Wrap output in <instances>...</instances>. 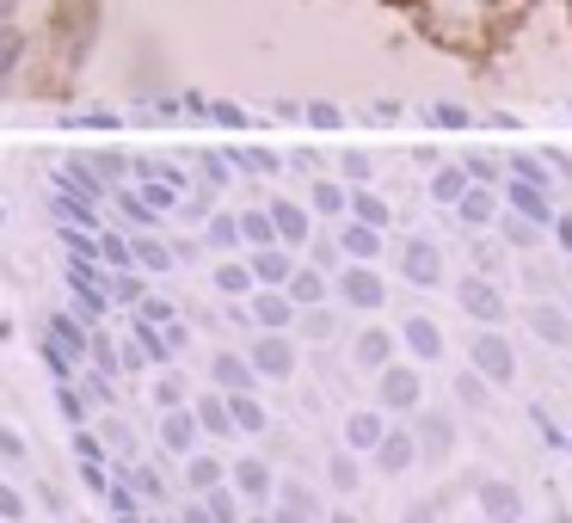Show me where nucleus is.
<instances>
[{
    "label": "nucleus",
    "instance_id": "1",
    "mask_svg": "<svg viewBox=\"0 0 572 523\" xmlns=\"http://www.w3.org/2000/svg\"><path fill=\"white\" fill-rule=\"evenodd\" d=\"M468 370H480L493 389H511V382H518V351H511L505 326H480L474 345H468Z\"/></svg>",
    "mask_w": 572,
    "mask_h": 523
},
{
    "label": "nucleus",
    "instance_id": "2",
    "mask_svg": "<svg viewBox=\"0 0 572 523\" xmlns=\"http://www.w3.org/2000/svg\"><path fill=\"white\" fill-rule=\"evenodd\" d=\"M375 406H382L388 419H394V413L413 419L419 406H425V382H419V363H388L382 376H375Z\"/></svg>",
    "mask_w": 572,
    "mask_h": 523
},
{
    "label": "nucleus",
    "instance_id": "3",
    "mask_svg": "<svg viewBox=\"0 0 572 523\" xmlns=\"http://www.w3.org/2000/svg\"><path fill=\"white\" fill-rule=\"evenodd\" d=\"M455 302H462L480 326H505V290H499L493 278H462L455 283Z\"/></svg>",
    "mask_w": 572,
    "mask_h": 523
},
{
    "label": "nucleus",
    "instance_id": "4",
    "mask_svg": "<svg viewBox=\"0 0 572 523\" xmlns=\"http://www.w3.org/2000/svg\"><path fill=\"white\" fill-rule=\"evenodd\" d=\"M333 290H339V302H345V309H363V314H370V309H382V302H388V283L375 278L370 265H358V259H351V265L339 271V283H333Z\"/></svg>",
    "mask_w": 572,
    "mask_h": 523
},
{
    "label": "nucleus",
    "instance_id": "5",
    "mask_svg": "<svg viewBox=\"0 0 572 523\" xmlns=\"http://www.w3.org/2000/svg\"><path fill=\"white\" fill-rule=\"evenodd\" d=\"M400 278L419 283V290H438L443 283V253L425 241V234H413V241L400 247Z\"/></svg>",
    "mask_w": 572,
    "mask_h": 523
},
{
    "label": "nucleus",
    "instance_id": "6",
    "mask_svg": "<svg viewBox=\"0 0 572 523\" xmlns=\"http://www.w3.org/2000/svg\"><path fill=\"white\" fill-rule=\"evenodd\" d=\"M400 351L413 363H443V326L431 321V314H407V326H400Z\"/></svg>",
    "mask_w": 572,
    "mask_h": 523
},
{
    "label": "nucleus",
    "instance_id": "7",
    "mask_svg": "<svg viewBox=\"0 0 572 523\" xmlns=\"http://www.w3.org/2000/svg\"><path fill=\"white\" fill-rule=\"evenodd\" d=\"M413 437H419V450H425L431 462L455 456V419L438 413V406H419V413H413Z\"/></svg>",
    "mask_w": 572,
    "mask_h": 523
},
{
    "label": "nucleus",
    "instance_id": "8",
    "mask_svg": "<svg viewBox=\"0 0 572 523\" xmlns=\"http://www.w3.org/2000/svg\"><path fill=\"white\" fill-rule=\"evenodd\" d=\"M505 203L523 215V222H535V229H554V203H548V185H530V179H505Z\"/></svg>",
    "mask_w": 572,
    "mask_h": 523
},
{
    "label": "nucleus",
    "instance_id": "9",
    "mask_svg": "<svg viewBox=\"0 0 572 523\" xmlns=\"http://www.w3.org/2000/svg\"><path fill=\"white\" fill-rule=\"evenodd\" d=\"M388 431H394V425H388L382 406H358V413L345 419V450H358V456H375Z\"/></svg>",
    "mask_w": 572,
    "mask_h": 523
},
{
    "label": "nucleus",
    "instance_id": "10",
    "mask_svg": "<svg viewBox=\"0 0 572 523\" xmlns=\"http://www.w3.org/2000/svg\"><path fill=\"white\" fill-rule=\"evenodd\" d=\"M394 351H400V333H388V326H363V333H358V345H351V358H358V370L382 376L388 363H400Z\"/></svg>",
    "mask_w": 572,
    "mask_h": 523
},
{
    "label": "nucleus",
    "instance_id": "11",
    "mask_svg": "<svg viewBox=\"0 0 572 523\" xmlns=\"http://www.w3.org/2000/svg\"><path fill=\"white\" fill-rule=\"evenodd\" d=\"M474 499H480V517L486 523H523V493L511 481H480Z\"/></svg>",
    "mask_w": 572,
    "mask_h": 523
},
{
    "label": "nucleus",
    "instance_id": "12",
    "mask_svg": "<svg viewBox=\"0 0 572 523\" xmlns=\"http://www.w3.org/2000/svg\"><path fill=\"white\" fill-rule=\"evenodd\" d=\"M419 456H425V450H419V437H413V431H400V425H394V431L382 437V450H375V469H382V474H407Z\"/></svg>",
    "mask_w": 572,
    "mask_h": 523
},
{
    "label": "nucleus",
    "instance_id": "13",
    "mask_svg": "<svg viewBox=\"0 0 572 523\" xmlns=\"http://www.w3.org/2000/svg\"><path fill=\"white\" fill-rule=\"evenodd\" d=\"M499 198H505V191H493V185H468V198L455 203V215H462L468 229H486V222L499 215Z\"/></svg>",
    "mask_w": 572,
    "mask_h": 523
},
{
    "label": "nucleus",
    "instance_id": "14",
    "mask_svg": "<svg viewBox=\"0 0 572 523\" xmlns=\"http://www.w3.org/2000/svg\"><path fill=\"white\" fill-rule=\"evenodd\" d=\"M339 247H345V259H358V265H370V259H382V229H370V222H345V234H339Z\"/></svg>",
    "mask_w": 572,
    "mask_h": 523
},
{
    "label": "nucleus",
    "instance_id": "15",
    "mask_svg": "<svg viewBox=\"0 0 572 523\" xmlns=\"http://www.w3.org/2000/svg\"><path fill=\"white\" fill-rule=\"evenodd\" d=\"M253 363L265 370V376H290V370H295L290 339H283V333H265V339H259V351H253Z\"/></svg>",
    "mask_w": 572,
    "mask_h": 523
},
{
    "label": "nucleus",
    "instance_id": "16",
    "mask_svg": "<svg viewBox=\"0 0 572 523\" xmlns=\"http://www.w3.org/2000/svg\"><path fill=\"white\" fill-rule=\"evenodd\" d=\"M468 185H474V173H468V167H438V173H431V198L450 203V210L468 198Z\"/></svg>",
    "mask_w": 572,
    "mask_h": 523
},
{
    "label": "nucleus",
    "instance_id": "17",
    "mask_svg": "<svg viewBox=\"0 0 572 523\" xmlns=\"http://www.w3.org/2000/svg\"><path fill=\"white\" fill-rule=\"evenodd\" d=\"M530 326H535V339H548V345H572V321L560 309H530Z\"/></svg>",
    "mask_w": 572,
    "mask_h": 523
},
{
    "label": "nucleus",
    "instance_id": "18",
    "mask_svg": "<svg viewBox=\"0 0 572 523\" xmlns=\"http://www.w3.org/2000/svg\"><path fill=\"white\" fill-rule=\"evenodd\" d=\"M290 302H295V309H320V302H327V278H320V271H295V278H290Z\"/></svg>",
    "mask_w": 572,
    "mask_h": 523
},
{
    "label": "nucleus",
    "instance_id": "19",
    "mask_svg": "<svg viewBox=\"0 0 572 523\" xmlns=\"http://www.w3.org/2000/svg\"><path fill=\"white\" fill-rule=\"evenodd\" d=\"M253 309H259V321H265V333H283L290 314H295V302H290V295H259Z\"/></svg>",
    "mask_w": 572,
    "mask_h": 523
},
{
    "label": "nucleus",
    "instance_id": "20",
    "mask_svg": "<svg viewBox=\"0 0 572 523\" xmlns=\"http://www.w3.org/2000/svg\"><path fill=\"white\" fill-rule=\"evenodd\" d=\"M351 215L370 222V229H388V203L375 198V191H351Z\"/></svg>",
    "mask_w": 572,
    "mask_h": 523
},
{
    "label": "nucleus",
    "instance_id": "21",
    "mask_svg": "<svg viewBox=\"0 0 572 523\" xmlns=\"http://www.w3.org/2000/svg\"><path fill=\"white\" fill-rule=\"evenodd\" d=\"M486 389H493V382L480 376V370H462V376H455V394H462V406H474V413H486Z\"/></svg>",
    "mask_w": 572,
    "mask_h": 523
},
{
    "label": "nucleus",
    "instance_id": "22",
    "mask_svg": "<svg viewBox=\"0 0 572 523\" xmlns=\"http://www.w3.org/2000/svg\"><path fill=\"white\" fill-rule=\"evenodd\" d=\"M271 222H278L283 241H302V234H308V215L295 210V203H271Z\"/></svg>",
    "mask_w": 572,
    "mask_h": 523
},
{
    "label": "nucleus",
    "instance_id": "23",
    "mask_svg": "<svg viewBox=\"0 0 572 523\" xmlns=\"http://www.w3.org/2000/svg\"><path fill=\"white\" fill-rule=\"evenodd\" d=\"M253 271H259L265 283H290V278H295V271H290V259H283V253H259V259H253Z\"/></svg>",
    "mask_w": 572,
    "mask_h": 523
},
{
    "label": "nucleus",
    "instance_id": "24",
    "mask_svg": "<svg viewBox=\"0 0 572 523\" xmlns=\"http://www.w3.org/2000/svg\"><path fill=\"white\" fill-rule=\"evenodd\" d=\"M327 474H333L339 493H358V456H333V462H327Z\"/></svg>",
    "mask_w": 572,
    "mask_h": 523
},
{
    "label": "nucleus",
    "instance_id": "25",
    "mask_svg": "<svg viewBox=\"0 0 572 523\" xmlns=\"http://www.w3.org/2000/svg\"><path fill=\"white\" fill-rule=\"evenodd\" d=\"M314 203H320V215H339V210H351V191H339V185H314Z\"/></svg>",
    "mask_w": 572,
    "mask_h": 523
},
{
    "label": "nucleus",
    "instance_id": "26",
    "mask_svg": "<svg viewBox=\"0 0 572 523\" xmlns=\"http://www.w3.org/2000/svg\"><path fill=\"white\" fill-rule=\"evenodd\" d=\"M240 486H247V493H259L265 499V486H271V474L259 469V462H247V469H240Z\"/></svg>",
    "mask_w": 572,
    "mask_h": 523
},
{
    "label": "nucleus",
    "instance_id": "27",
    "mask_svg": "<svg viewBox=\"0 0 572 523\" xmlns=\"http://www.w3.org/2000/svg\"><path fill=\"white\" fill-rule=\"evenodd\" d=\"M431 123H438V130H462L468 111H462V105H438V111H431Z\"/></svg>",
    "mask_w": 572,
    "mask_h": 523
},
{
    "label": "nucleus",
    "instance_id": "28",
    "mask_svg": "<svg viewBox=\"0 0 572 523\" xmlns=\"http://www.w3.org/2000/svg\"><path fill=\"white\" fill-rule=\"evenodd\" d=\"M468 173H474L480 185H493V173H499V167H493V154H474V161H468Z\"/></svg>",
    "mask_w": 572,
    "mask_h": 523
},
{
    "label": "nucleus",
    "instance_id": "29",
    "mask_svg": "<svg viewBox=\"0 0 572 523\" xmlns=\"http://www.w3.org/2000/svg\"><path fill=\"white\" fill-rule=\"evenodd\" d=\"M234 419H240V425H247V431H253V425H265V413H259L253 401H234Z\"/></svg>",
    "mask_w": 572,
    "mask_h": 523
},
{
    "label": "nucleus",
    "instance_id": "30",
    "mask_svg": "<svg viewBox=\"0 0 572 523\" xmlns=\"http://www.w3.org/2000/svg\"><path fill=\"white\" fill-rule=\"evenodd\" d=\"M308 333H314V339H327V333H333V314H327V309H314V314H308Z\"/></svg>",
    "mask_w": 572,
    "mask_h": 523
},
{
    "label": "nucleus",
    "instance_id": "31",
    "mask_svg": "<svg viewBox=\"0 0 572 523\" xmlns=\"http://www.w3.org/2000/svg\"><path fill=\"white\" fill-rule=\"evenodd\" d=\"M400 523H438V511H431V505H407V511H400Z\"/></svg>",
    "mask_w": 572,
    "mask_h": 523
},
{
    "label": "nucleus",
    "instance_id": "32",
    "mask_svg": "<svg viewBox=\"0 0 572 523\" xmlns=\"http://www.w3.org/2000/svg\"><path fill=\"white\" fill-rule=\"evenodd\" d=\"M247 234H253V241L265 247V241H271V222H265V215H247Z\"/></svg>",
    "mask_w": 572,
    "mask_h": 523
},
{
    "label": "nucleus",
    "instance_id": "33",
    "mask_svg": "<svg viewBox=\"0 0 572 523\" xmlns=\"http://www.w3.org/2000/svg\"><path fill=\"white\" fill-rule=\"evenodd\" d=\"M308 118H314L320 130H339V111H333V105H314V111H308Z\"/></svg>",
    "mask_w": 572,
    "mask_h": 523
},
{
    "label": "nucleus",
    "instance_id": "34",
    "mask_svg": "<svg viewBox=\"0 0 572 523\" xmlns=\"http://www.w3.org/2000/svg\"><path fill=\"white\" fill-rule=\"evenodd\" d=\"M278 523H314V517H308L302 505H283V511H278Z\"/></svg>",
    "mask_w": 572,
    "mask_h": 523
},
{
    "label": "nucleus",
    "instance_id": "35",
    "mask_svg": "<svg viewBox=\"0 0 572 523\" xmlns=\"http://www.w3.org/2000/svg\"><path fill=\"white\" fill-rule=\"evenodd\" d=\"M554 229H560V247L572 253V222H554Z\"/></svg>",
    "mask_w": 572,
    "mask_h": 523
},
{
    "label": "nucleus",
    "instance_id": "36",
    "mask_svg": "<svg viewBox=\"0 0 572 523\" xmlns=\"http://www.w3.org/2000/svg\"><path fill=\"white\" fill-rule=\"evenodd\" d=\"M333 523H358V517H351V511H333Z\"/></svg>",
    "mask_w": 572,
    "mask_h": 523
},
{
    "label": "nucleus",
    "instance_id": "37",
    "mask_svg": "<svg viewBox=\"0 0 572 523\" xmlns=\"http://www.w3.org/2000/svg\"><path fill=\"white\" fill-rule=\"evenodd\" d=\"M548 523H572V517H566V511H554V517H548Z\"/></svg>",
    "mask_w": 572,
    "mask_h": 523
}]
</instances>
